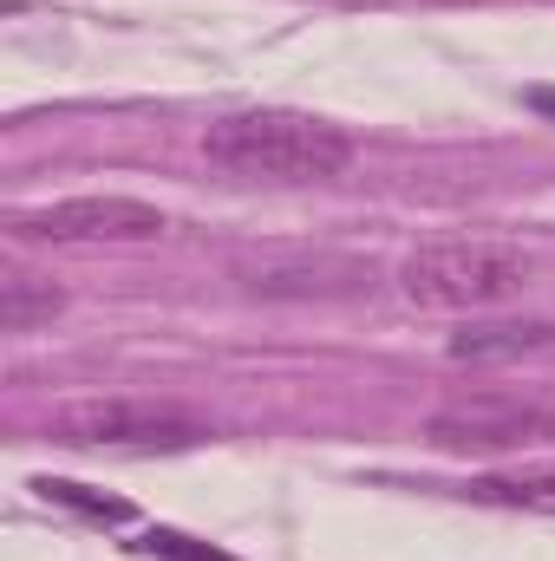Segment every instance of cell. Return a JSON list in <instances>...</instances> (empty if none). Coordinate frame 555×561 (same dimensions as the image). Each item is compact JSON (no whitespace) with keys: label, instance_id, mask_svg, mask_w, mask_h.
I'll return each mask as SVG.
<instances>
[{"label":"cell","instance_id":"cell-1","mask_svg":"<svg viewBox=\"0 0 555 561\" xmlns=\"http://www.w3.org/2000/svg\"><path fill=\"white\" fill-rule=\"evenodd\" d=\"M203 157L249 183H333L353 163V138L320 112L249 105V112H223L203 131Z\"/></svg>","mask_w":555,"mask_h":561},{"label":"cell","instance_id":"cell-2","mask_svg":"<svg viewBox=\"0 0 555 561\" xmlns=\"http://www.w3.org/2000/svg\"><path fill=\"white\" fill-rule=\"evenodd\" d=\"M536 275V262L510 242H424L399 262V294L424 313H490L517 300Z\"/></svg>","mask_w":555,"mask_h":561},{"label":"cell","instance_id":"cell-3","mask_svg":"<svg viewBox=\"0 0 555 561\" xmlns=\"http://www.w3.org/2000/svg\"><path fill=\"white\" fill-rule=\"evenodd\" d=\"M46 437L66 450H112V457H177L209 437V424L157 405V399H72L46 419Z\"/></svg>","mask_w":555,"mask_h":561},{"label":"cell","instance_id":"cell-4","mask_svg":"<svg viewBox=\"0 0 555 561\" xmlns=\"http://www.w3.org/2000/svg\"><path fill=\"white\" fill-rule=\"evenodd\" d=\"M424 437L451 457H510V450H536L555 437V399L543 392H503V386H484V392H457L444 399Z\"/></svg>","mask_w":555,"mask_h":561},{"label":"cell","instance_id":"cell-5","mask_svg":"<svg viewBox=\"0 0 555 561\" xmlns=\"http://www.w3.org/2000/svg\"><path fill=\"white\" fill-rule=\"evenodd\" d=\"M163 229H170L163 209L138 196H59L13 216V236L39 249H138V242H157Z\"/></svg>","mask_w":555,"mask_h":561},{"label":"cell","instance_id":"cell-6","mask_svg":"<svg viewBox=\"0 0 555 561\" xmlns=\"http://www.w3.org/2000/svg\"><path fill=\"white\" fill-rule=\"evenodd\" d=\"M236 275L249 280L256 294H287V300H333V294H366L373 287V262L360 255H262V262H242Z\"/></svg>","mask_w":555,"mask_h":561},{"label":"cell","instance_id":"cell-7","mask_svg":"<svg viewBox=\"0 0 555 561\" xmlns=\"http://www.w3.org/2000/svg\"><path fill=\"white\" fill-rule=\"evenodd\" d=\"M555 353V320H471L451 333L457 366H503V359H543Z\"/></svg>","mask_w":555,"mask_h":561},{"label":"cell","instance_id":"cell-8","mask_svg":"<svg viewBox=\"0 0 555 561\" xmlns=\"http://www.w3.org/2000/svg\"><path fill=\"white\" fill-rule=\"evenodd\" d=\"M464 503L484 510H523V516H555V463H517V470H484L457 483Z\"/></svg>","mask_w":555,"mask_h":561},{"label":"cell","instance_id":"cell-9","mask_svg":"<svg viewBox=\"0 0 555 561\" xmlns=\"http://www.w3.org/2000/svg\"><path fill=\"white\" fill-rule=\"evenodd\" d=\"M59 307H66V294L46 275H33V268H7V275H0V327H7V333H33V327H46Z\"/></svg>","mask_w":555,"mask_h":561},{"label":"cell","instance_id":"cell-10","mask_svg":"<svg viewBox=\"0 0 555 561\" xmlns=\"http://www.w3.org/2000/svg\"><path fill=\"white\" fill-rule=\"evenodd\" d=\"M33 490H39L46 503H59V510L92 516V523H132V503H125V496H99V490H86V483H66V477H39Z\"/></svg>","mask_w":555,"mask_h":561},{"label":"cell","instance_id":"cell-11","mask_svg":"<svg viewBox=\"0 0 555 561\" xmlns=\"http://www.w3.org/2000/svg\"><path fill=\"white\" fill-rule=\"evenodd\" d=\"M144 549H150V556H163V561H229V556H216V549H196V542H190V536H177V529L144 536Z\"/></svg>","mask_w":555,"mask_h":561}]
</instances>
